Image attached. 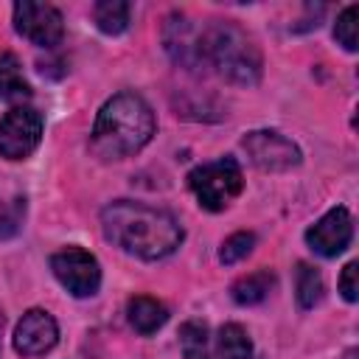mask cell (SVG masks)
Returning a JSON list of instances; mask_svg holds the SVG:
<instances>
[{"label": "cell", "instance_id": "cell-1", "mask_svg": "<svg viewBox=\"0 0 359 359\" xmlns=\"http://www.w3.org/2000/svg\"><path fill=\"white\" fill-rule=\"evenodd\" d=\"M101 230L107 241L140 261L168 258L185 238V230L174 213L132 199L109 202L101 210Z\"/></svg>", "mask_w": 359, "mask_h": 359}, {"label": "cell", "instance_id": "cell-2", "mask_svg": "<svg viewBox=\"0 0 359 359\" xmlns=\"http://www.w3.org/2000/svg\"><path fill=\"white\" fill-rule=\"evenodd\" d=\"M157 121L151 107L137 93L112 95L95 115V126L90 132V149L95 157L115 163L137 154L154 135Z\"/></svg>", "mask_w": 359, "mask_h": 359}, {"label": "cell", "instance_id": "cell-3", "mask_svg": "<svg viewBox=\"0 0 359 359\" xmlns=\"http://www.w3.org/2000/svg\"><path fill=\"white\" fill-rule=\"evenodd\" d=\"M199 65L238 87L258 84L264 70L255 39L230 20H210L199 25Z\"/></svg>", "mask_w": 359, "mask_h": 359}, {"label": "cell", "instance_id": "cell-4", "mask_svg": "<svg viewBox=\"0 0 359 359\" xmlns=\"http://www.w3.org/2000/svg\"><path fill=\"white\" fill-rule=\"evenodd\" d=\"M188 188L196 196L202 210L219 213L224 210L244 188V174L236 157H219L213 163H202L188 174Z\"/></svg>", "mask_w": 359, "mask_h": 359}, {"label": "cell", "instance_id": "cell-5", "mask_svg": "<svg viewBox=\"0 0 359 359\" xmlns=\"http://www.w3.org/2000/svg\"><path fill=\"white\" fill-rule=\"evenodd\" d=\"M42 112H36L34 107H14L3 115L0 121V157L6 160H25L36 151L39 140H42Z\"/></svg>", "mask_w": 359, "mask_h": 359}, {"label": "cell", "instance_id": "cell-6", "mask_svg": "<svg viewBox=\"0 0 359 359\" xmlns=\"http://www.w3.org/2000/svg\"><path fill=\"white\" fill-rule=\"evenodd\" d=\"M53 278L73 294V297H93L101 286V264L93 252L81 247H65L50 255Z\"/></svg>", "mask_w": 359, "mask_h": 359}, {"label": "cell", "instance_id": "cell-7", "mask_svg": "<svg viewBox=\"0 0 359 359\" xmlns=\"http://www.w3.org/2000/svg\"><path fill=\"white\" fill-rule=\"evenodd\" d=\"M14 31L39 48H56L65 36V20L50 3L22 0L14 6Z\"/></svg>", "mask_w": 359, "mask_h": 359}, {"label": "cell", "instance_id": "cell-8", "mask_svg": "<svg viewBox=\"0 0 359 359\" xmlns=\"http://www.w3.org/2000/svg\"><path fill=\"white\" fill-rule=\"evenodd\" d=\"M241 149L261 171H289L300 163V149L275 129H255L241 137Z\"/></svg>", "mask_w": 359, "mask_h": 359}, {"label": "cell", "instance_id": "cell-9", "mask_svg": "<svg viewBox=\"0 0 359 359\" xmlns=\"http://www.w3.org/2000/svg\"><path fill=\"white\" fill-rule=\"evenodd\" d=\"M351 238H353V219H351L348 208H342V205L325 210L306 230V244L323 258H337L339 252H345Z\"/></svg>", "mask_w": 359, "mask_h": 359}, {"label": "cell", "instance_id": "cell-10", "mask_svg": "<svg viewBox=\"0 0 359 359\" xmlns=\"http://www.w3.org/2000/svg\"><path fill=\"white\" fill-rule=\"evenodd\" d=\"M59 342V325L50 311L28 309L14 325V351L22 356H45Z\"/></svg>", "mask_w": 359, "mask_h": 359}, {"label": "cell", "instance_id": "cell-11", "mask_svg": "<svg viewBox=\"0 0 359 359\" xmlns=\"http://www.w3.org/2000/svg\"><path fill=\"white\" fill-rule=\"evenodd\" d=\"M163 45L165 53L174 59V65L185 70H199V25L191 22L185 14H171L163 28Z\"/></svg>", "mask_w": 359, "mask_h": 359}, {"label": "cell", "instance_id": "cell-12", "mask_svg": "<svg viewBox=\"0 0 359 359\" xmlns=\"http://www.w3.org/2000/svg\"><path fill=\"white\" fill-rule=\"evenodd\" d=\"M126 317H129V325L143 334V337H151L154 331H160L168 320V309L165 303H160L157 297H149V294H135L129 303H126Z\"/></svg>", "mask_w": 359, "mask_h": 359}, {"label": "cell", "instance_id": "cell-13", "mask_svg": "<svg viewBox=\"0 0 359 359\" xmlns=\"http://www.w3.org/2000/svg\"><path fill=\"white\" fill-rule=\"evenodd\" d=\"M31 98V84L22 76V65L14 53H0V101H28Z\"/></svg>", "mask_w": 359, "mask_h": 359}, {"label": "cell", "instance_id": "cell-14", "mask_svg": "<svg viewBox=\"0 0 359 359\" xmlns=\"http://www.w3.org/2000/svg\"><path fill=\"white\" fill-rule=\"evenodd\" d=\"M272 286H275V275L269 269H255L250 275H241L230 286V294L238 306H255L272 292Z\"/></svg>", "mask_w": 359, "mask_h": 359}, {"label": "cell", "instance_id": "cell-15", "mask_svg": "<svg viewBox=\"0 0 359 359\" xmlns=\"http://www.w3.org/2000/svg\"><path fill=\"white\" fill-rule=\"evenodd\" d=\"M129 14H132V6L123 3V0H101L95 3L93 8V17H95V25L101 34L107 36H118L129 28Z\"/></svg>", "mask_w": 359, "mask_h": 359}, {"label": "cell", "instance_id": "cell-16", "mask_svg": "<svg viewBox=\"0 0 359 359\" xmlns=\"http://www.w3.org/2000/svg\"><path fill=\"white\" fill-rule=\"evenodd\" d=\"M219 359H252V342L238 323H224L216 337Z\"/></svg>", "mask_w": 359, "mask_h": 359}, {"label": "cell", "instance_id": "cell-17", "mask_svg": "<svg viewBox=\"0 0 359 359\" xmlns=\"http://www.w3.org/2000/svg\"><path fill=\"white\" fill-rule=\"evenodd\" d=\"M323 292H325V286H323V278H320V272L314 269V266H309V264H297V272H294V297H297V306L300 309H314L320 300H323Z\"/></svg>", "mask_w": 359, "mask_h": 359}, {"label": "cell", "instance_id": "cell-18", "mask_svg": "<svg viewBox=\"0 0 359 359\" xmlns=\"http://www.w3.org/2000/svg\"><path fill=\"white\" fill-rule=\"evenodd\" d=\"M182 359H210V337L202 320H185L180 325Z\"/></svg>", "mask_w": 359, "mask_h": 359}, {"label": "cell", "instance_id": "cell-19", "mask_svg": "<svg viewBox=\"0 0 359 359\" xmlns=\"http://www.w3.org/2000/svg\"><path fill=\"white\" fill-rule=\"evenodd\" d=\"M252 247H255V233L238 230V233H233V236L224 238V244L219 250V261L222 264H238L241 258H247L252 252Z\"/></svg>", "mask_w": 359, "mask_h": 359}, {"label": "cell", "instance_id": "cell-20", "mask_svg": "<svg viewBox=\"0 0 359 359\" xmlns=\"http://www.w3.org/2000/svg\"><path fill=\"white\" fill-rule=\"evenodd\" d=\"M356 17H359V8L356 6H345L334 22V39L345 48V50H356Z\"/></svg>", "mask_w": 359, "mask_h": 359}, {"label": "cell", "instance_id": "cell-21", "mask_svg": "<svg viewBox=\"0 0 359 359\" xmlns=\"http://www.w3.org/2000/svg\"><path fill=\"white\" fill-rule=\"evenodd\" d=\"M22 213H25V202H22V199H14L11 210H8V208L0 210V238H8V236H14V233L20 230Z\"/></svg>", "mask_w": 359, "mask_h": 359}, {"label": "cell", "instance_id": "cell-22", "mask_svg": "<svg viewBox=\"0 0 359 359\" xmlns=\"http://www.w3.org/2000/svg\"><path fill=\"white\" fill-rule=\"evenodd\" d=\"M356 261H348L342 275H339V294L348 300V303H356L359 300V283H356Z\"/></svg>", "mask_w": 359, "mask_h": 359}]
</instances>
